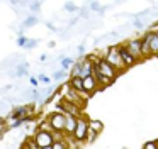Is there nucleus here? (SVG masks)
<instances>
[{"instance_id":"obj_1","label":"nucleus","mask_w":158,"mask_h":149,"mask_svg":"<svg viewBox=\"0 0 158 149\" xmlns=\"http://www.w3.org/2000/svg\"><path fill=\"white\" fill-rule=\"evenodd\" d=\"M102 58L110 64V66L116 68L119 73H123V71L126 70V64L123 63V58H121V53H119V46H116V44H114V46H109V47H107Z\"/></svg>"},{"instance_id":"obj_2","label":"nucleus","mask_w":158,"mask_h":149,"mask_svg":"<svg viewBox=\"0 0 158 149\" xmlns=\"http://www.w3.org/2000/svg\"><path fill=\"white\" fill-rule=\"evenodd\" d=\"M61 98H65V100H68L70 103L77 105V107L83 108V105L87 103V97L82 93H78L77 90H73L72 87H70V83H66L65 87H63V95Z\"/></svg>"},{"instance_id":"obj_3","label":"nucleus","mask_w":158,"mask_h":149,"mask_svg":"<svg viewBox=\"0 0 158 149\" xmlns=\"http://www.w3.org/2000/svg\"><path fill=\"white\" fill-rule=\"evenodd\" d=\"M94 64H95V68L100 71V74H104L106 78H109V80H112V81L121 74L119 71H117L114 66H110V64L107 63L106 59H104V58H99V59H95V63H94Z\"/></svg>"},{"instance_id":"obj_4","label":"nucleus","mask_w":158,"mask_h":149,"mask_svg":"<svg viewBox=\"0 0 158 149\" xmlns=\"http://www.w3.org/2000/svg\"><path fill=\"white\" fill-rule=\"evenodd\" d=\"M87 134H89V119L87 117H78V122H77V129L73 132V139L77 142H83L87 141Z\"/></svg>"},{"instance_id":"obj_5","label":"nucleus","mask_w":158,"mask_h":149,"mask_svg":"<svg viewBox=\"0 0 158 149\" xmlns=\"http://www.w3.org/2000/svg\"><path fill=\"white\" fill-rule=\"evenodd\" d=\"M32 139H34L36 144L39 146V149H43V147H51V146L55 144V132L38 131Z\"/></svg>"},{"instance_id":"obj_6","label":"nucleus","mask_w":158,"mask_h":149,"mask_svg":"<svg viewBox=\"0 0 158 149\" xmlns=\"http://www.w3.org/2000/svg\"><path fill=\"white\" fill-rule=\"evenodd\" d=\"M48 122L51 124V127H53V131H55V132L65 134V129H66V115H65V114L55 112V114L49 115Z\"/></svg>"},{"instance_id":"obj_7","label":"nucleus","mask_w":158,"mask_h":149,"mask_svg":"<svg viewBox=\"0 0 158 149\" xmlns=\"http://www.w3.org/2000/svg\"><path fill=\"white\" fill-rule=\"evenodd\" d=\"M126 46V49L136 58V61L143 59V53H141V39H129L126 42H123Z\"/></svg>"},{"instance_id":"obj_8","label":"nucleus","mask_w":158,"mask_h":149,"mask_svg":"<svg viewBox=\"0 0 158 149\" xmlns=\"http://www.w3.org/2000/svg\"><path fill=\"white\" fill-rule=\"evenodd\" d=\"M119 53H121V58H123V63L126 64V68H129V66H133V64L138 63L136 58H134L133 54L126 49V46H124V44H119Z\"/></svg>"},{"instance_id":"obj_9","label":"nucleus","mask_w":158,"mask_h":149,"mask_svg":"<svg viewBox=\"0 0 158 149\" xmlns=\"http://www.w3.org/2000/svg\"><path fill=\"white\" fill-rule=\"evenodd\" d=\"M32 110V105H22V107H15L10 114V119L17 120V119H24L27 117V114Z\"/></svg>"},{"instance_id":"obj_10","label":"nucleus","mask_w":158,"mask_h":149,"mask_svg":"<svg viewBox=\"0 0 158 149\" xmlns=\"http://www.w3.org/2000/svg\"><path fill=\"white\" fill-rule=\"evenodd\" d=\"M151 36H153V32H151V30H148V32L144 34L143 37H141V53H143V58L151 56V49H150V41H151Z\"/></svg>"},{"instance_id":"obj_11","label":"nucleus","mask_w":158,"mask_h":149,"mask_svg":"<svg viewBox=\"0 0 158 149\" xmlns=\"http://www.w3.org/2000/svg\"><path fill=\"white\" fill-rule=\"evenodd\" d=\"M97 88H99V83H97V80H95L94 76L83 78V90H85V93H87V95L95 93Z\"/></svg>"},{"instance_id":"obj_12","label":"nucleus","mask_w":158,"mask_h":149,"mask_svg":"<svg viewBox=\"0 0 158 149\" xmlns=\"http://www.w3.org/2000/svg\"><path fill=\"white\" fill-rule=\"evenodd\" d=\"M77 122H78V119L73 117V115H66V129H65V134L72 135L73 137V132H75L77 129Z\"/></svg>"},{"instance_id":"obj_13","label":"nucleus","mask_w":158,"mask_h":149,"mask_svg":"<svg viewBox=\"0 0 158 149\" xmlns=\"http://www.w3.org/2000/svg\"><path fill=\"white\" fill-rule=\"evenodd\" d=\"M70 87L73 88V90H77L78 93L85 95V97H89V95L85 93V90H83V78H70Z\"/></svg>"},{"instance_id":"obj_14","label":"nucleus","mask_w":158,"mask_h":149,"mask_svg":"<svg viewBox=\"0 0 158 149\" xmlns=\"http://www.w3.org/2000/svg\"><path fill=\"white\" fill-rule=\"evenodd\" d=\"M83 63H85V58H82L80 61H77L72 68V78H80L83 71Z\"/></svg>"},{"instance_id":"obj_15","label":"nucleus","mask_w":158,"mask_h":149,"mask_svg":"<svg viewBox=\"0 0 158 149\" xmlns=\"http://www.w3.org/2000/svg\"><path fill=\"white\" fill-rule=\"evenodd\" d=\"M89 129L94 132H97V134H100V132L104 131V124L102 120H97V119H89Z\"/></svg>"},{"instance_id":"obj_16","label":"nucleus","mask_w":158,"mask_h":149,"mask_svg":"<svg viewBox=\"0 0 158 149\" xmlns=\"http://www.w3.org/2000/svg\"><path fill=\"white\" fill-rule=\"evenodd\" d=\"M150 49H151V54H158V34H155V32L150 41Z\"/></svg>"},{"instance_id":"obj_17","label":"nucleus","mask_w":158,"mask_h":149,"mask_svg":"<svg viewBox=\"0 0 158 149\" xmlns=\"http://www.w3.org/2000/svg\"><path fill=\"white\" fill-rule=\"evenodd\" d=\"M22 74H27V63H21L17 68H15L14 76H22Z\"/></svg>"},{"instance_id":"obj_18","label":"nucleus","mask_w":158,"mask_h":149,"mask_svg":"<svg viewBox=\"0 0 158 149\" xmlns=\"http://www.w3.org/2000/svg\"><path fill=\"white\" fill-rule=\"evenodd\" d=\"M38 22H39V19H38V17L31 15V17H27V19L24 20V24H22V29H26V27H32V26H36Z\"/></svg>"},{"instance_id":"obj_19","label":"nucleus","mask_w":158,"mask_h":149,"mask_svg":"<svg viewBox=\"0 0 158 149\" xmlns=\"http://www.w3.org/2000/svg\"><path fill=\"white\" fill-rule=\"evenodd\" d=\"M73 64H75V63H73L72 58H61V68L65 71L68 70V68H73Z\"/></svg>"},{"instance_id":"obj_20","label":"nucleus","mask_w":158,"mask_h":149,"mask_svg":"<svg viewBox=\"0 0 158 149\" xmlns=\"http://www.w3.org/2000/svg\"><path fill=\"white\" fill-rule=\"evenodd\" d=\"M29 120H31V119H29V117H24V119H17V120H14V122H12V124H10V127H12V129H17V127H21L22 124H26V122H29Z\"/></svg>"},{"instance_id":"obj_21","label":"nucleus","mask_w":158,"mask_h":149,"mask_svg":"<svg viewBox=\"0 0 158 149\" xmlns=\"http://www.w3.org/2000/svg\"><path fill=\"white\" fill-rule=\"evenodd\" d=\"M53 149H68V144H66L65 139H63V141H55V144H53Z\"/></svg>"},{"instance_id":"obj_22","label":"nucleus","mask_w":158,"mask_h":149,"mask_svg":"<svg viewBox=\"0 0 158 149\" xmlns=\"http://www.w3.org/2000/svg\"><path fill=\"white\" fill-rule=\"evenodd\" d=\"M143 149H158V141H146L143 144Z\"/></svg>"},{"instance_id":"obj_23","label":"nucleus","mask_w":158,"mask_h":149,"mask_svg":"<svg viewBox=\"0 0 158 149\" xmlns=\"http://www.w3.org/2000/svg\"><path fill=\"white\" fill-rule=\"evenodd\" d=\"M97 137H99V134H97V132H94V131H90V129H89V134H87V142H94Z\"/></svg>"},{"instance_id":"obj_24","label":"nucleus","mask_w":158,"mask_h":149,"mask_svg":"<svg viewBox=\"0 0 158 149\" xmlns=\"http://www.w3.org/2000/svg\"><path fill=\"white\" fill-rule=\"evenodd\" d=\"M65 73H66L65 70L55 71V73H53V80H63V78H65Z\"/></svg>"},{"instance_id":"obj_25","label":"nucleus","mask_w":158,"mask_h":149,"mask_svg":"<svg viewBox=\"0 0 158 149\" xmlns=\"http://www.w3.org/2000/svg\"><path fill=\"white\" fill-rule=\"evenodd\" d=\"M65 10H68V12H77V10H80L78 7L75 5V3H65Z\"/></svg>"},{"instance_id":"obj_26","label":"nucleus","mask_w":158,"mask_h":149,"mask_svg":"<svg viewBox=\"0 0 158 149\" xmlns=\"http://www.w3.org/2000/svg\"><path fill=\"white\" fill-rule=\"evenodd\" d=\"M36 46H38V39H29L27 44H26V49H32Z\"/></svg>"},{"instance_id":"obj_27","label":"nucleus","mask_w":158,"mask_h":149,"mask_svg":"<svg viewBox=\"0 0 158 149\" xmlns=\"http://www.w3.org/2000/svg\"><path fill=\"white\" fill-rule=\"evenodd\" d=\"M27 37H26V36H19V39H17V44H19V46H22V47H26V44H27Z\"/></svg>"},{"instance_id":"obj_28","label":"nucleus","mask_w":158,"mask_h":149,"mask_svg":"<svg viewBox=\"0 0 158 149\" xmlns=\"http://www.w3.org/2000/svg\"><path fill=\"white\" fill-rule=\"evenodd\" d=\"M100 3L99 2H90V10H95V12H100Z\"/></svg>"},{"instance_id":"obj_29","label":"nucleus","mask_w":158,"mask_h":149,"mask_svg":"<svg viewBox=\"0 0 158 149\" xmlns=\"http://www.w3.org/2000/svg\"><path fill=\"white\" fill-rule=\"evenodd\" d=\"M26 146H27L29 149H39V146L36 144V141H34V139H31V141H27V142H26Z\"/></svg>"},{"instance_id":"obj_30","label":"nucleus","mask_w":158,"mask_h":149,"mask_svg":"<svg viewBox=\"0 0 158 149\" xmlns=\"http://www.w3.org/2000/svg\"><path fill=\"white\" fill-rule=\"evenodd\" d=\"M39 9H41V2H32L31 3V10H32V12H39Z\"/></svg>"},{"instance_id":"obj_31","label":"nucleus","mask_w":158,"mask_h":149,"mask_svg":"<svg viewBox=\"0 0 158 149\" xmlns=\"http://www.w3.org/2000/svg\"><path fill=\"white\" fill-rule=\"evenodd\" d=\"M133 26L136 27V29H141V27H143V22H141V19H138V17H136V19H134V22H133Z\"/></svg>"},{"instance_id":"obj_32","label":"nucleus","mask_w":158,"mask_h":149,"mask_svg":"<svg viewBox=\"0 0 158 149\" xmlns=\"http://www.w3.org/2000/svg\"><path fill=\"white\" fill-rule=\"evenodd\" d=\"M38 80H39V81H43V83H49V81H51L48 76H46V74H39V76H38Z\"/></svg>"},{"instance_id":"obj_33","label":"nucleus","mask_w":158,"mask_h":149,"mask_svg":"<svg viewBox=\"0 0 158 149\" xmlns=\"http://www.w3.org/2000/svg\"><path fill=\"white\" fill-rule=\"evenodd\" d=\"M80 15H82L83 19H89V10H87V9H80Z\"/></svg>"},{"instance_id":"obj_34","label":"nucleus","mask_w":158,"mask_h":149,"mask_svg":"<svg viewBox=\"0 0 158 149\" xmlns=\"http://www.w3.org/2000/svg\"><path fill=\"white\" fill-rule=\"evenodd\" d=\"M38 83H39V80H38V78H34V76H32V78H31V85L36 88V87H38Z\"/></svg>"},{"instance_id":"obj_35","label":"nucleus","mask_w":158,"mask_h":149,"mask_svg":"<svg viewBox=\"0 0 158 149\" xmlns=\"http://www.w3.org/2000/svg\"><path fill=\"white\" fill-rule=\"evenodd\" d=\"M83 51H85V47H83V46H78V54H83Z\"/></svg>"},{"instance_id":"obj_36","label":"nucleus","mask_w":158,"mask_h":149,"mask_svg":"<svg viewBox=\"0 0 158 149\" xmlns=\"http://www.w3.org/2000/svg\"><path fill=\"white\" fill-rule=\"evenodd\" d=\"M43 149H53V146H51V147H43Z\"/></svg>"}]
</instances>
